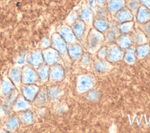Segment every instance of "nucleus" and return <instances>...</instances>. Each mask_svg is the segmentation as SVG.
I'll use <instances>...</instances> for the list:
<instances>
[{
    "instance_id": "obj_16",
    "label": "nucleus",
    "mask_w": 150,
    "mask_h": 133,
    "mask_svg": "<svg viewBox=\"0 0 150 133\" xmlns=\"http://www.w3.org/2000/svg\"><path fill=\"white\" fill-rule=\"evenodd\" d=\"M105 33V40L107 41V42L109 44L114 43L117 37L120 34L118 26L115 23L111 24Z\"/></svg>"
},
{
    "instance_id": "obj_20",
    "label": "nucleus",
    "mask_w": 150,
    "mask_h": 133,
    "mask_svg": "<svg viewBox=\"0 0 150 133\" xmlns=\"http://www.w3.org/2000/svg\"><path fill=\"white\" fill-rule=\"evenodd\" d=\"M93 25L94 28L98 32L104 33L108 29L110 23L107 18H103L100 17H96L93 19Z\"/></svg>"
},
{
    "instance_id": "obj_42",
    "label": "nucleus",
    "mask_w": 150,
    "mask_h": 133,
    "mask_svg": "<svg viewBox=\"0 0 150 133\" xmlns=\"http://www.w3.org/2000/svg\"><path fill=\"white\" fill-rule=\"evenodd\" d=\"M25 60H26V54L25 53H21L19 55V58L16 60V65H18V66L22 65L25 63Z\"/></svg>"
},
{
    "instance_id": "obj_32",
    "label": "nucleus",
    "mask_w": 150,
    "mask_h": 133,
    "mask_svg": "<svg viewBox=\"0 0 150 133\" xmlns=\"http://www.w3.org/2000/svg\"><path fill=\"white\" fill-rule=\"evenodd\" d=\"M117 26L121 34H128L134 29V22L132 21H128L120 23Z\"/></svg>"
},
{
    "instance_id": "obj_1",
    "label": "nucleus",
    "mask_w": 150,
    "mask_h": 133,
    "mask_svg": "<svg viewBox=\"0 0 150 133\" xmlns=\"http://www.w3.org/2000/svg\"><path fill=\"white\" fill-rule=\"evenodd\" d=\"M51 47L54 49L62 57L64 65L68 67L70 66V60L67 51V44L58 33L53 34L51 37Z\"/></svg>"
},
{
    "instance_id": "obj_37",
    "label": "nucleus",
    "mask_w": 150,
    "mask_h": 133,
    "mask_svg": "<svg viewBox=\"0 0 150 133\" xmlns=\"http://www.w3.org/2000/svg\"><path fill=\"white\" fill-rule=\"evenodd\" d=\"M78 14L75 11H72L66 18V22L69 26H72L77 20Z\"/></svg>"
},
{
    "instance_id": "obj_14",
    "label": "nucleus",
    "mask_w": 150,
    "mask_h": 133,
    "mask_svg": "<svg viewBox=\"0 0 150 133\" xmlns=\"http://www.w3.org/2000/svg\"><path fill=\"white\" fill-rule=\"evenodd\" d=\"M67 51L71 61L80 60L83 54L81 46L76 43L69 45L67 46Z\"/></svg>"
},
{
    "instance_id": "obj_34",
    "label": "nucleus",
    "mask_w": 150,
    "mask_h": 133,
    "mask_svg": "<svg viewBox=\"0 0 150 133\" xmlns=\"http://www.w3.org/2000/svg\"><path fill=\"white\" fill-rule=\"evenodd\" d=\"M127 8L132 12L136 13L141 6L139 0H128L126 3Z\"/></svg>"
},
{
    "instance_id": "obj_25",
    "label": "nucleus",
    "mask_w": 150,
    "mask_h": 133,
    "mask_svg": "<svg viewBox=\"0 0 150 133\" xmlns=\"http://www.w3.org/2000/svg\"><path fill=\"white\" fill-rule=\"evenodd\" d=\"M124 60L128 64H133L137 61V56L135 52V47L131 46L125 50L124 52Z\"/></svg>"
},
{
    "instance_id": "obj_28",
    "label": "nucleus",
    "mask_w": 150,
    "mask_h": 133,
    "mask_svg": "<svg viewBox=\"0 0 150 133\" xmlns=\"http://www.w3.org/2000/svg\"><path fill=\"white\" fill-rule=\"evenodd\" d=\"M49 99L56 100L59 99L64 94L63 90L57 86H52L47 89Z\"/></svg>"
},
{
    "instance_id": "obj_9",
    "label": "nucleus",
    "mask_w": 150,
    "mask_h": 133,
    "mask_svg": "<svg viewBox=\"0 0 150 133\" xmlns=\"http://www.w3.org/2000/svg\"><path fill=\"white\" fill-rule=\"evenodd\" d=\"M16 87L9 77L4 76L0 81V97L6 98Z\"/></svg>"
},
{
    "instance_id": "obj_17",
    "label": "nucleus",
    "mask_w": 150,
    "mask_h": 133,
    "mask_svg": "<svg viewBox=\"0 0 150 133\" xmlns=\"http://www.w3.org/2000/svg\"><path fill=\"white\" fill-rule=\"evenodd\" d=\"M9 78L13 82L16 88H21L22 83V71L18 67H12L9 71Z\"/></svg>"
},
{
    "instance_id": "obj_23",
    "label": "nucleus",
    "mask_w": 150,
    "mask_h": 133,
    "mask_svg": "<svg viewBox=\"0 0 150 133\" xmlns=\"http://www.w3.org/2000/svg\"><path fill=\"white\" fill-rule=\"evenodd\" d=\"M49 100L47 89L40 88L35 98L33 101L34 104L39 107H42L47 104Z\"/></svg>"
},
{
    "instance_id": "obj_29",
    "label": "nucleus",
    "mask_w": 150,
    "mask_h": 133,
    "mask_svg": "<svg viewBox=\"0 0 150 133\" xmlns=\"http://www.w3.org/2000/svg\"><path fill=\"white\" fill-rule=\"evenodd\" d=\"M135 52L137 59H144L150 53V46L147 43L137 45L135 47Z\"/></svg>"
},
{
    "instance_id": "obj_39",
    "label": "nucleus",
    "mask_w": 150,
    "mask_h": 133,
    "mask_svg": "<svg viewBox=\"0 0 150 133\" xmlns=\"http://www.w3.org/2000/svg\"><path fill=\"white\" fill-rule=\"evenodd\" d=\"M141 25H142L140 28L141 30L145 33V35L147 37H150V21Z\"/></svg>"
},
{
    "instance_id": "obj_22",
    "label": "nucleus",
    "mask_w": 150,
    "mask_h": 133,
    "mask_svg": "<svg viewBox=\"0 0 150 133\" xmlns=\"http://www.w3.org/2000/svg\"><path fill=\"white\" fill-rule=\"evenodd\" d=\"M72 30L77 40H81L86 30V24L81 20H77L72 25Z\"/></svg>"
},
{
    "instance_id": "obj_11",
    "label": "nucleus",
    "mask_w": 150,
    "mask_h": 133,
    "mask_svg": "<svg viewBox=\"0 0 150 133\" xmlns=\"http://www.w3.org/2000/svg\"><path fill=\"white\" fill-rule=\"evenodd\" d=\"M28 64L35 69L42 64L44 62L42 52L39 50H35L30 53L27 57Z\"/></svg>"
},
{
    "instance_id": "obj_27",
    "label": "nucleus",
    "mask_w": 150,
    "mask_h": 133,
    "mask_svg": "<svg viewBox=\"0 0 150 133\" xmlns=\"http://www.w3.org/2000/svg\"><path fill=\"white\" fill-rule=\"evenodd\" d=\"M131 37L133 42H134L137 45L146 43L148 41V37L141 30L140 28L136 29Z\"/></svg>"
},
{
    "instance_id": "obj_10",
    "label": "nucleus",
    "mask_w": 150,
    "mask_h": 133,
    "mask_svg": "<svg viewBox=\"0 0 150 133\" xmlns=\"http://www.w3.org/2000/svg\"><path fill=\"white\" fill-rule=\"evenodd\" d=\"M64 77V70L63 66L56 64L51 66L49 69V80L52 82L62 81Z\"/></svg>"
},
{
    "instance_id": "obj_41",
    "label": "nucleus",
    "mask_w": 150,
    "mask_h": 133,
    "mask_svg": "<svg viewBox=\"0 0 150 133\" xmlns=\"http://www.w3.org/2000/svg\"><path fill=\"white\" fill-rule=\"evenodd\" d=\"M81 63L83 66H87L90 63V56L88 54H83L81 58Z\"/></svg>"
},
{
    "instance_id": "obj_36",
    "label": "nucleus",
    "mask_w": 150,
    "mask_h": 133,
    "mask_svg": "<svg viewBox=\"0 0 150 133\" xmlns=\"http://www.w3.org/2000/svg\"><path fill=\"white\" fill-rule=\"evenodd\" d=\"M100 94L99 92L94 89H91L89 90L88 92H87V98L91 101H97L100 98Z\"/></svg>"
},
{
    "instance_id": "obj_44",
    "label": "nucleus",
    "mask_w": 150,
    "mask_h": 133,
    "mask_svg": "<svg viewBox=\"0 0 150 133\" xmlns=\"http://www.w3.org/2000/svg\"><path fill=\"white\" fill-rule=\"evenodd\" d=\"M96 1L99 5H103L105 3L106 0H96Z\"/></svg>"
},
{
    "instance_id": "obj_8",
    "label": "nucleus",
    "mask_w": 150,
    "mask_h": 133,
    "mask_svg": "<svg viewBox=\"0 0 150 133\" xmlns=\"http://www.w3.org/2000/svg\"><path fill=\"white\" fill-rule=\"evenodd\" d=\"M40 88L35 84H24L21 86L20 90L22 96L29 101L32 102L35 98Z\"/></svg>"
},
{
    "instance_id": "obj_21",
    "label": "nucleus",
    "mask_w": 150,
    "mask_h": 133,
    "mask_svg": "<svg viewBox=\"0 0 150 133\" xmlns=\"http://www.w3.org/2000/svg\"><path fill=\"white\" fill-rule=\"evenodd\" d=\"M79 18L80 20L84 22L86 25H93V13L91 8L83 6L79 13Z\"/></svg>"
},
{
    "instance_id": "obj_4",
    "label": "nucleus",
    "mask_w": 150,
    "mask_h": 133,
    "mask_svg": "<svg viewBox=\"0 0 150 133\" xmlns=\"http://www.w3.org/2000/svg\"><path fill=\"white\" fill-rule=\"evenodd\" d=\"M42 52L45 64L49 66H52L56 64H60L62 65L64 64L60 54L53 47H49L43 49Z\"/></svg>"
},
{
    "instance_id": "obj_33",
    "label": "nucleus",
    "mask_w": 150,
    "mask_h": 133,
    "mask_svg": "<svg viewBox=\"0 0 150 133\" xmlns=\"http://www.w3.org/2000/svg\"><path fill=\"white\" fill-rule=\"evenodd\" d=\"M19 118L20 121L26 124H30L33 121V115L32 112L28 110L22 111Z\"/></svg>"
},
{
    "instance_id": "obj_6",
    "label": "nucleus",
    "mask_w": 150,
    "mask_h": 133,
    "mask_svg": "<svg viewBox=\"0 0 150 133\" xmlns=\"http://www.w3.org/2000/svg\"><path fill=\"white\" fill-rule=\"evenodd\" d=\"M124 50L121 49L117 44H110L107 47V52L105 60L110 63H115L123 59Z\"/></svg>"
},
{
    "instance_id": "obj_12",
    "label": "nucleus",
    "mask_w": 150,
    "mask_h": 133,
    "mask_svg": "<svg viewBox=\"0 0 150 133\" xmlns=\"http://www.w3.org/2000/svg\"><path fill=\"white\" fill-rule=\"evenodd\" d=\"M30 107V102L27 100L22 95H18L13 104L12 110L15 112H22L29 110Z\"/></svg>"
},
{
    "instance_id": "obj_13",
    "label": "nucleus",
    "mask_w": 150,
    "mask_h": 133,
    "mask_svg": "<svg viewBox=\"0 0 150 133\" xmlns=\"http://www.w3.org/2000/svg\"><path fill=\"white\" fill-rule=\"evenodd\" d=\"M67 45L75 43L77 39L73 32L72 28L69 26H63L59 29L58 33Z\"/></svg>"
},
{
    "instance_id": "obj_18",
    "label": "nucleus",
    "mask_w": 150,
    "mask_h": 133,
    "mask_svg": "<svg viewBox=\"0 0 150 133\" xmlns=\"http://www.w3.org/2000/svg\"><path fill=\"white\" fill-rule=\"evenodd\" d=\"M117 44L122 50H126L132 45L133 41L131 36L128 34H121L115 40Z\"/></svg>"
},
{
    "instance_id": "obj_43",
    "label": "nucleus",
    "mask_w": 150,
    "mask_h": 133,
    "mask_svg": "<svg viewBox=\"0 0 150 133\" xmlns=\"http://www.w3.org/2000/svg\"><path fill=\"white\" fill-rule=\"evenodd\" d=\"M139 2L142 6L150 9V0H139Z\"/></svg>"
},
{
    "instance_id": "obj_7",
    "label": "nucleus",
    "mask_w": 150,
    "mask_h": 133,
    "mask_svg": "<svg viewBox=\"0 0 150 133\" xmlns=\"http://www.w3.org/2000/svg\"><path fill=\"white\" fill-rule=\"evenodd\" d=\"M18 90L15 88L9 95L5 98V101L0 106V117L6 116L12 109L13 104L18 96Z\"/></svg>"
},
{
    "instance_id": "obj_24",
    "label": "nucleus",
    "mask_w": 150,
    "mask_h": 133,
    "mask_svg": "<svg viewBox=\"0 0 150 133\" xmlns=\"http://www.w3.org/2000/svg\"><path fill=\"white\" fill-rule=\"evenodd\" d=\"M124 0H108L107 8L111 14L115 15L118 11L124 7Z\"/></svg>"
},
{
    "instance_id": "obj_5",
    "label": "nucleus",
    "mask_w": 150,
    "mask_h": 133,
    "mask_svg": "<svg viewBox=\"0 0 150 133\" xmlns=\"http://www.w3.org/2000/svg\"><path fill=\"white\" fill-rule=\"evenodd\" d=\"M22 71V83L24 84H36L39 80L36 70L29 64L25 66Z\"/></svg>"
},
{
    "instance_id": "obj_38",
    "label": "nucleus",
    "mask_w": 150,
    "mask_h": 133,
    "mask_svg": "<svg viewBox=\"0 0 150 133\" xmlns=\"http://www.w3.org/2000/svg\"><path fill=\"white\" fill-rule=\"evenodd\" d=\"M107 52V47L102 46L97 52V58L100 60H105Z\"/></svg>"
},
{
    "instance_id": "obj_40",
    "label": "nucleus",
    "mask_w": 150,
    "mask_h": 133,
    "mask_svg": "<svg viewBox=\"0 0 150 133\" xmlns=\"http://www.w3.org/2000/svg\"><path fill=\"white\" fill-rule=\"evenodd\" d=\"M40 46L42 49H45L51 46V39L47 37H44L41 42Z\"/></svg>"
},
{
    "instance_id": "obj_31",
    "label": "nucleus",
    "mask_w": 150,
    "mask_h": 133,
    "mask_svg": "<svg viewBox=\"0 0 150 133\" xmlns=\"http://www.w3.org/2000/svg\"><path fill=\"white\" fill-rule=\"evenodd\" d=\"M20 119L19 117L11 116L7 120L5 126L6 128L9 131L16 130L19 126Z\"/></svg>"
},
{
    "instance_id": "obj_19",
    "label": "nucleus",
    "mask_w": 150,
    "mask_h": 133,
    "mask_svg": "<svg viewBox=\"0 0 150 133\" xmlns=\"http://www.w3.org/2000/svg\"><path fill=\"white\" fill-rule=\"evenodd\" d=\"M136 18L137 22L140 24L150 21V9L144 6H140L136 12Z\"/></svg>"
},
{
    "instance_id": "obj_15",
    "label": "nucleus",
    "mask_w": 150,
    "mask_h": 133,
    "mask_svg": "<svg viewBox=\"0 0 150 133\" xmlns=\"http://www.w3.org/2000/svg\"><path fill=\"white\" fill-rule=\"evenodd\" d=\"M115 16V21L116 23L120 24L121 23L131 21L133 19L132 13L127 8H122L119 11H118Z\"/></svg>"
},
{
    "instance_id": "obj_26",
    "label": "nucleus",
    "mask_w": 150,
    "mask_h": 133,
    "mask_svg": "<svg viewBox=\"0 0 150 133\" xmlns=\"http://www.w3.org/2000/svg\"><path fill=\"white\" fill-rule=\"evenodd\" d=\"M49 66L45 63H43L37 69H36L39 77V80H40L42 82H46L49 80Z\"/></svg>"
},
{
    "instance_id": "obj_2",
    "label": "nucleus",
    "mask_w": 150,
    "mask_h": 133,
    "mask_svg": "<svg viewBox=\"0 0 150 133\" xmlns=\"http://www.w3.org/2000/svg\"><path fill=\"white\" fill-rule=\"evenodd\" d=\"M105 41L104 33H101L94 28H92L87 37V46L88 52L94 54L102 47Z\"/></svg>"
},
{
    "instance_id": "obj_30",
    "label": "nucleus",
    "mask_w": 150,
    "mask_h": 133,
    "mask_svg": "<svg viewBox=\"0 0 150 133\" xmlns=\"http://www.w3.org/2000/svg\"><path fill=\"white\" fill-rule=\"evenodd\" d=\"M110 63L106 60H100L97 57L94 60V67L98 73H103L107 69H110Z\"/></svg>"
},
{
    "instance_id": "obj_35",
    "label": "nucleus",
    "mask_w": 150,
    "mask_h": 133,
    "mask_svg": "<svg viewBox=\"0 0 150 133\" xmlns=\"http://www.w3.org/2000/svg\"><path fill=\"white\" fill-rule=\"evenodd\" d=\"M96 11L97 16L100 18H107L108 13L109 12L107 7H105L101 5L97 6L96 8Z\"/></svg>"
},
{
    "instance_id": "obj_3",
    "label": "nucleus",
    "mask_w": 150,
    "mask_h": 133,
    "mask_svg": "<svg viewBox=\"0 0 150 133\" xmlns=\"http://www.w3.org/2000/svg\"><path fill=\"white\" fill-rule=\"evenodd\" d=\"M95 84L96 80L93 75L82 74L77 77L76 89L78 93L84 94L91 90L94 87Z\"/></svg>"
}]
</instances>
